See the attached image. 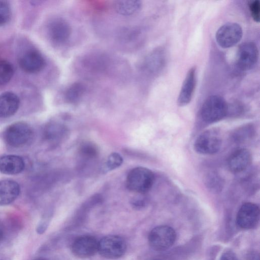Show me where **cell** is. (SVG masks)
<instances>
[{
  "instance_id": "6da1fadb",
  "label": "cell",
  "mask_w": 260,
  "mask_h": 260,
  "mask_svg": "<svg viewBox=\"0 0 260 260\" xmlns=\"http://www.w3.org/2000/svg\"><path fill=\"white\" fill-rule=\"evenodd\" d=\"M228 112V105L225 100L217 95L209 96L203 103L201 116L205 122L213 123L223 119Z\"/></svg>"
},
{
  "instance_id": "7a4b0ae2",
  "label": "cell",
  "mask_w": 260,
  "mask_h": 260,
  "mask_svg": "<svg viewBox=\"0 0 260 260\" xmlns=\"http://www.w3.org/2000/svg\"><path fill=\"white\" fill-rule=\"evenodd\" d=\"M154 179V174L150 170L138 167L131 170L127 174L126 186L131 191L144 193L151 188Z\"/></svg>"
},
{
  "instance_id": "3957f363",
  "label": "cell",
  "mask_w": 260,
  "mask_h": 260,
  "mask_svg": "<svg viewBox=\"0 0 260 260\" xmlns=\"http://www.w3.org/2000/svg\"><path fill=\"white\" fill-rule=\"evenodd\" d=\"M176 239L175 230L168 225H159L153 228L148 235L150 246L155 250L164 251L171 247Z\"/></svg>"
},
{
  "instance_id": "277c9868",
  "label": "cell",
  "mask_w": 260,
  "mask_h": 260,
  "mask_svg": "<svg viewBox=\"0 0 260 260\" xmlns=\"http://www.w3.org/2000/svg\"><path fill=\"white\" fill-rule=\"evenodd\" d=\"M222 144L219 132L216 129L206 130L201 134L196 140L194 149L202 154H213L217 152Z\"/></svg>"
},
{
  "instance_id": "5b68a950",
  "label": "cell",
  "mask_w": 260,
  "mask_h": 260,
  "mask_svg": "<svg viewBox=\"0 0 260 260\" xmlns=\"http://www.w3.org/2000/svg\"><path fill=\"white\" fill-rule=\"evenodd\" d=\"M126 250V242L119 236H107L98 242V251L102 256L108 259H116L121 257Z\"/></svg>"
},
{
  "instance_id": "8992f818",
  "label": "cell",
  "mask_w": 260,
  "mask_h": 260,
  "mask_svg": "<svg viewBox=\"0 0 260 260\" xmlns=\"http://www.w3.org/2000/svg\"><path fill=\"white\" fill-rule=\"evenodd\" d=\"M110 59L109 56L101 53H92L82 57L80 60V69L89 75L105 74L109 71Z\"/></svg>"
},
{
  "instance_id": "52a82bcc",
  "label": "cell",
  "mask_w": 260,
  "mask_h": 260,
  "mask_svg": "<svg viewBox=\"0 0 260 260\" xmlns=\"http://www.w3.org/2000/svg\"><path fill=\"white\" fill-rule=\"evenodd\" d=\"M31 135V129L27 123L17 122L11 124L6 129L4 137L8 145L19 147L27 143Z\"/></svg>"
},
{
  "instance_id": "ba28073f",
  "label": "cell",
  "mask_w": 260,
  "mask_h": 260,
  "mask_svg": "<svg viewBox=\"0 0 260 260\" xmlns=\"http://www.w3.org/2000/svg\"><path fill=\"white\" fill-rule=\"evenodd\" d=\"M242 28L235 22H228L220 26L217 30L215 38L218 44L223 48L234 46L242 39Z\"/></svg>"
},
{
  "instance_id": "9c48e42d",
  "label": "cell",
  "mask_w": 260,
  "mask_h": 260,
  "mask_svg": "<svg viewBox=\"0 0 260 260\" xmlns=\"http://www.w3.org/2000/svg\"><path fill=\"white\" fill-rule=\"evenodd\" d=\"M258 58V50L256 45L252 42H245L239 48L237 66L243 71H247L253 69Z\"/></svg>"
},
{
  "instance_id": "30bf717a",
  "label": "cell",
  "mask_w": 260,
  "mask_h": 260,
  "mask_svg": "<svg viewBox=\"0 0 260 260\" xmlns=\"http://www.w3.org/2000/svg\"><path fill=\"white\" fill-rule=\"evenodd\" d=\"M259 219V209L255 204L247 202L239 209L236 217L238 226L243 229H251L256 226Z\"/></svg>"
},
{
  "instance_id": "8fae6325",
  "label": "cell",
  "mask_w": 260,
  "mask_h": 260,
  "mask_svg": "<svg viewBox=\"0 0 260 260\" xmlns=\"http://www.w3.org/2000/svg\"><path fill=\"white\" fill-rule=\"evenodd\" d=\"M48 31L53 42L63 45L69 40L72 35V28L66 20L59 17L53 19L49 23Z\"/></svg>"
},
{
  "instance_id": "7c38bea8",
  "label": "cell",
  "mask_w": 260,
  "mask_h": 260,
  "mask_svg": "<svg viewBox=\"0 0 260 260\" xmlns=\"http://www.w3.org/2000/svg\"><path fill=\"white\" fill-rule=\"evenodd\" d=\"M98 242L91 236H82L76 239L71 249L73 254L80 258L93 256L98 251Z\"/></svg>"
},
{
  "instance_id": "4fadbf2b",
  "label": "cell",
  "mask_w": 260,
  "mask_h": 260,
  "mask_svg": "<svg viewBox=\"0 0 260 260\" xmlns=\"http://www.w3.org/2000/svg\"><path fill=\"white\" fill-rule=\"evenodd\" d=\"M19 64L24 72L36 73L41 71L44 67L45 61L38 51L29 50L23 53L19 59Z\"/></svg>"
},
{
  "instance_id": "5bb4252c",
  "label": "cell",
  "mask_w": 260,
  "mask_h": 260,
  "mask_svg": "<svg viewBox=\"0 0 260 260\" xmlns=\"http://www.w3.org/2000/svg\"><path fill=\"white\" fill-rule=\"evenodd\" d=\"M165 61L164 51L156 49L150 52L144 58L140 64L139 69L145 73L156 74L163 68Z\"/></svg>"
},
{
  "instance_id": "9a60e30c",
  "label": "cell",
  "mask_w": 260,
  "mask_h": 260,
  "mask_svg": "<svg viewBox=\"0 0 260 260\" xmlns=\"http://www.w3.org/2000/svg\"><path fill=\"white\" fill-rule=\"evenodd\" d=\"M251 160V154L248 149H239L234 151L229 157L228 167L232 173H240L249 167Z\"/></svg>"
},
{
  "instance_id": "2e32d148",
  "label": "cell",
  "mask_w": 260,
  "mask_h": 260,
  "mask_svg": "<svg viewBox=\"0 0 260 260\" xmlns=\"http://www.w3.org/2000/svg\"><path fill=\"white\" fill-rule=\"evenodd\" d=\"M196 68H191L188 71L177 99V104L182 107L190 103L196 85Z\"/></svg>"
},
{
  "instance_id": "e0dca14e",
  "label": "cell",
  "mask_w": 260,
  "mask_h": 260,
  "mask_svg": "<svg viewBox=\"0 0 260 260\" xmlns=\"http://www.w3.org/2000/svg\"><path fill=\"white\" fill-rule=\"evenodd\" d=\"M20 105L18 96L12 92H5L0 95V117L6 118L13 115Z\"/></svg>"
},
{
  "instance_id": "ac0fdd59",
  "label": "cell",
  "mask_w": 260,
  "mask_h": 260,
  "mask_svg": "<svg viewBox=\"0 0 260 260\" xmlns=\"http://www.w3.org/2000/svg\"><path fill=\"white\" fill-rule=\"evenodd\" d=\"M20 186L16 181L6 179L0 181V205L13 202L20 193Z\"/></svg>"
},
{
  "instance_id": "d6986e66",
  "label": "cell",
  "mask_w": 260,
  "mask_h": 260,
  "mask_svg": "<svg viewBox=\"0 0 260 260\" xmlns=\"http://www.w3.org/2000/svg\"><path fill=\"white\" fill-rule=\"evenodd\" d=\"M24 166L23 159L19 156L7 155L0 158V171L4 174H18L23 170Z\"/></svg>"
},
{
  "instance_id": "ffe728a7",
  "label": "cell",
  "mask_w": 260,
  "mask_h": 260,
  "mask_svg": "<svg viewBox=\"0 0 260 260\" xmlns=\"http://www.w3.org/2000/svg\"><path fill=\"white\" fill-rule=\"evenodd\" d=\"M142 3L140 1H118L115 2V11L122 16H131L138 13L141 9Z\"/></svg>"
},
{
  "instance_id": "44dd1931",
  "label": "cell",
  "mask_w": 260,
  "mask_h": 260,
  "mask_svg": "<svg viewBox=\"0 0 260 260\" xmlns=\"http://www.w3.org/2000/svg\"><path fill=\"white\" fill-rule=\"evenodd\" d=\"M141 31L138 28L128 27L123 28L118 37V40L123 45L134 47L141 39Z\"/></svg>"
},
{
  "instance_id": "7402d4cb",
  "label": "cell",
  "mask_w": 260,
  "mask_h": 260,
  "mask_svg": "<svg viewBox=\"0 0 260 260\" xmlns=\"http://www.w3.org/2000/svg\"><path fill=\"white\" fill-rule=\"evenodd\" d=\"M85 86L80 82H74L69 85L65 90L64 98L66 101L70 104H76L82 98L85 92Z\"/></svg>"
},
{
  "instance_id": "603a6c76",
  "label": "cell",
  "mask_w": 260,
  "mask_h": 260,
  "mask_svg": "<svg viewBox=\"0 0 260 260\" xmlns=\"http://www.w3.org/2000/svg\"><path fill=\"white\" fill-rule=\"evenodd\" d=\"M13 73L12 65L7 60H0V86L9 82Z\"/></svg>"
},
{
  "instance_id": "cb8c5ba5",
  "label": "cell",
  "mask_w": 260,
  "mask_h": 260,
  "mask_svg": "<svg viewBox=\"0 0 260 260\" xmlns=\"http://www.w3.org/2000/svg\"><path fill=\"white\" fill-rule=\"evenodd\" d=\"M253 133V127L252 125H244L234 132L233 138L236 142H242L250 138Z\"/></svg>"
},
{
  "instance_id": "d4e9b609",
  "label": "cell",
  "mask_w": 260,
  "mask_h": 260,
  "mask_svg": "<svg viewBox=\"0 0 260 260\" xmlns=\"http://www.w3.org/2000/svg\"><path fill=\"white\" fill-rule=\"evenodd\" d=\"M11 16V8L8 3L0 1V26L6 24Z\"/></svg>"
},
{
  "instance_id": "484cf974",
  "label": "cell",
  "mask_w": 260,
  "mask_h": 260,
  "mask_svg": "<svg viewBox=\"0 0 260 260\" xmlns=\"http://www.w3.org/2000/svg\"><path fill=\"white\" fill-rule=\"evenodd\" d=\"M123 159L121 156L116 152L111 153L108 157L106 167L108 170H112L121 165Z\"/></svg>"
},
{
  "instance_id": "4316f807",
  "label": "cell",
  "mask_w": 260,
  "mask_h": 260,
  "mask_svg": "<svg viewBox=\"0 0 260 260\" xmlns=\"http://www.w3.org/2000/svg\"><path fill=\"white\" fill-rule=\"evenodd\" d=\"M207 185L210 189L219 190L222 185V180L216 174H212L208 177L207 180Z\"/></svg>"
},
{
  "instance_id": "83f0119b",
  "label": "cell",
  "mask_w": 260,
  "mask_h": 260,
  "mask_svg": "<svg viewBox=\"0 0 260 260\" xmlns=\"http://www.w3.org/2000/svg\"><path fill=\"white\" fill-rule=\"evenodd\" d=\"M81 152L87 157H92L96 155L98 149L91 143H86L83 144L80 148Z\"/></svg>"
},
{
  "instance_id": "f1b7e54d",
  "label": "cell",
  "mask_w": 260,
  "mask_h": 260,
  "mask_svg": "<svg viewBox=\"0 0 260 260\" xmlns=\"http://www.w3.org/2000/svg\"><path fill=\"white\" fill-rule=\"evenodd\" d=\"M249 10L251 17L255 22H259L260 20V4L258 0L251 2L249 4Z\"/></svg>"
},
{
  "instance_id": "f546056e",
  "label": "cell",
  "mask_w": 260,
  "mask_h": 260,
  "mask_svg": "<svg viewBox=\"0 0 260 260\" xmlns=\"http://www.w3.org/2000/svg\"><path fill=\"white\" fill-rule=\"evenodd\" d=\"M220 260H239L237 256L232 252L227 251L222 254Z\"/></svg>"
},
{
  "instance_id": "4dcf8cb0",
  "label": "cell",
  "mask_w": 260,
  "mask_h": 260,
  "mask_svg": "<svg viewBox=\"0 0 260 260\" xmlns=\"http://www.w3.org/2000/svg\"><path fill=\"white\" fill-rule=\"evenodd\" d=\"M3 237H4V232L2 230V229L1 228V227L0 226V242L3 240Z\"/></svg>"
},
{
  "instance_id": "1f68e13d",
  "label": "cell",
  "mask_w": 260,
  "mask_h": 260,
  "mask_svg": "<svg viewBox=\"0 0 260 260\" xmlns=\"http://www.w3.org/2000/svg\"><path fill=\"white\" fill-rule=\"evenodd\" d=\"M35 260H45V259H42V258H38V259H35Z\"/></svg>"
},
{
  "instance_id": "d6a6232c",
  "label": "cell",
  "mask_w": 260,
  "mask_h": 260,
  "mask_svg": "<svg viewBox=\"0 0 260 260\" xmlns=\"http://www.w3.org/2000/svg\"><path fill=\"white\" fill-rule=\"evenodd\" d=\"M155 260H159V259H155Z\"/></svg>"
}]
</instances>
